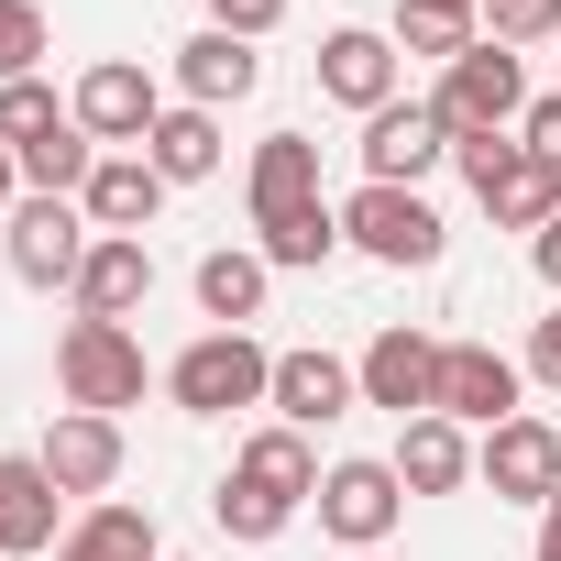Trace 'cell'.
I'll return each mask as SVG.
<instances>
[{
	"mask_svg": "<svg viewBox=\"0 0 561 561\" xmlns=\"http://www.w3.org/2000/svg\"><path fill=\"white\" fill-rule=\"evenodd\" d=\"M342 231H353L375 264H430V253H440V209H430L419 187H375V176H364V198L342 209Z\"/></svg>",
	"mask_w": 561,
	"mask_h": 561,
	"instance_id": "52a82bcc",
	"label": "cell"
},
{
	"mask_svg": "<svg viewBox=\"0 0 561 561\" xmlns=\"http://www.w3.org/2000/svg\"><path fill=\"white\" fill-rule=\"evenodd\" d=\"M198 309H209L220 331H242V320L264 309V253H209V264H198Z\"/></svg>",
	"mask_w": 561,
	"mask_h": 561,
	"instance_id": "d4e9b609",
	"label": "cell"
},
{
	"mask_svg": "<svg viewBox=\"0 0 561 561\" xmlns=\"http://www.w3.org/2000/svg\"><path fill=\"white\" fill-rule=\"evenodd\" d=\"M430 111L451 122V144H462V133H506V122L528 111V89H517V56H506V45H473V56H451V89H440Z\"/></svg>",
	"mask_w": 561,
	"mask_h": 561,
	"instance_id": "5b68a950",
	"label": "cell"
},
{
	"mask_svg": "<svg viewBox=\"0 0 561 561\" xmlns=\"http://www.w3.org/2000/svg\"><path fill=\"white\" fill-rule=\"evenodd\" d=\"M45 133H67V122H56V89L12 78V89H0V144H45Z\"/></svg>",
	"mask_w": 561,
	"mask_h": 561,
	"instance_id": "f1b7e54d",
	"label": "cell"
},
{
	"mask_svg": "<svg viewBox=\"0 0 561 561\" xmlns=\"http://www.w3.org/2000/svg\"><path fill=\"white\" fill-rule=\"evenodd\" d=\"M165 386H176V408H187V419H231V408L275 397V364H264L242 331H209V342H187V353H176V375H165Z\"/></svg>",
	"mask_w": 561,
	"mask_h": 561,
	"instance_id": "277c9868",
	"label": "cell"
},
{
	"mask_svg": "<svg viewBox=\"0 0 561 561\" xmlns=\"http://www.w3.org/2000/svg\"><path fill=\"white\" fill-rule=\"evenodd\" d=\"M353 561H375V550H353Z\"/></svg>",
	"mask_w": 561,
	"mask_h": 561,
	"instance_id": "f35d334b",
	"label": "cell"
},
{
	"mask_svg": "<svg viewBox=\"0 0 561 561\" xmlns=\"http://www.w3.org/2000/svg\"><path fill=\"white\" fill-rule=\"evenodd\" d=\"M484 23H495V45L517 56V45H539V34H561V0H484Z\"/></svg>",
	"mask_w": 561,
	"mask_h": 561,
	"instance_id": "4dcf8cb0",
	"label": "cell"
},
{
	"mask_svg": "<svg viewBox=\"0 0 561 561\" xmlns=\"http://www.w3.org/2000/svg\"><path fill=\"white\" fill-rule=\"evenodd\" d=\"M451 154H462L473 198H484L506 231H550V220H561V165H539L528 144H506V133H462Z\"/></svg>",
	"mask_w": 561,
	"mask_h": 561,
	"instance_id": "7a4b0ae2",
	"label": "cell"
},
{
	"mask_svg": "<svg viewBox=\"0 0 561 561\" xmlns=\"http://www.w3.org/2000/svg\"><path fill=\"white\" fill-rule=\"evenodd\" d=\"M462 473H473L462 430H451V419H408V440H397V484H408V495H451Z\"/></svg>",
	"mask_w": 561,
	"mask_h": 561,
	"instance_id": "7402d4cb",
	"label": "cell"
},
{
	"mask_svg": "<svg viewBox=\"0 0 561 561\" xmlns=\"http://www.w3.org/2000/svg\"><path fill=\"white\" fill-rule=\"evenodd\" d=\"M397 45L408 56H473V12L462 0H397Z\"/></svg>",
	"mask_w": 561,
	"mask_h": 561,
	"instance_id": "484cf974",
	"label": "cell"
},
{
	"mask_svg": "<svg viewBox=\"0 0 561 561\" xmlns=\"http://www.w3.org/2000/svg\"><path fill=\"white\" fill-rule=\"evenodd\" d=\"M144 154H154V176H165V187H187V176H209V165H220V122H209V111H165V122L144 133Z\"/></svg>",
	"mask_w": 561,
	"mask_h": 561,
	"instance_id": "603a6c76",
	"label": "cell"
},
{
	"mask_svg": "<svg viewBox=\"0 0 561 561\" xmlns=\"http://www.w3.org/2000/svg\"><path fill=\"white\" fill-rule=\"evenodd\" d=\"M287 209H320V144L309 133H275L253 154V220H287Z\"/></svg>",
	"mask_w": 561,
	"mask_h": 561,
	"instance_id": "d6986e66",
	"label": "cell"
},
{
	"mask_svg": "<svg viewBox=\"0 0 561 561\" xmlns=\"http://www.w3.org/2000/svg\"><path fill=\"white\" fill-rule=\"evenodd\" d=\"M353 364H331V353H275V408H287V430H320V419H342L353 408Z\"/></svg>",
	"mask_w": 561,
	"mask_h": 561,
	"instance_id": "ac0fdd59",
	"label": "cell"
},
{
	"mask_svg": "<svg viewBox=\"0 0 561 561\" xmlns=\"http://www.w3.org/2000/svg\"><path fill=\"white\" fill-rule=\"evenodd\" d=\"M154 198H165L154 154H100V176H89V220H100V231H144Z\"/></svg>",
	"mask_w": 561,
	"mask_h": 561,
	"instance_id": "44dd1931",
	"label": "cell"
},
{
	"mask_svg": "<svg viewBox=\"0 0 561 561\" xmlns=\"http://www.w3.org/2000/svg\"><path fill=\"white\" fill-rule=\"evenodd\" d=\"M12 176H23V165H12V154H0V209H12Z\"/></svg>",
	"mask_w": 561,
	"mask_h": 561,
	"instance_id": "8d00e7d4",
	"label": "cell"
},
{
	"mask_svg": "<svg viewBox=\"0 0 561 561\" xmlns=\"http://www.w3.org/2000/svg\"><path fill=\"white\" fill-rule=\"evenodd\" d=\"M298 495H320L309 440H298V430H264V440L231 462V484H220V528H231V539H275V528L298 517Z\"/></svg>",
	"mask_w": 561,
	"mask_h": 561,
	"instance_id": "6da1fadb",
	"label": "cell"
},
{
	"mask_svg": "<svg viewBox=\"0 0 561 561\" xmlns=\"http://www.w3.org/2000/svg\"><path fill=\"white\" fill-rule=\"evenodd\" d=\"M34 56H45V12L34 0H0V89L34 78Z\"/></svg>",
	"mask_w": 561,
	"mask_h": 561,
	"instance_id": "f546056e",
	"label": "cell"
},
{
	"mask_svg": "<svg viewBox=\"0 0 561 561\" xmlns=\"http://www.w3.org/2000/svg\"><path fill=\"white\" fill-rule=\"evenodd\" d=\"M342 220L331 209H287V220H264V264H331Z\"/></svg>",
	"mask_w": 561,
	"mask_h": 561,
	"instance_id": "4316f807",
	"label": "cell"
},
{
	"mask_svg": "<svg viewBox=\"0 0 561 561\" xmlns=\"http://www.w3.org/2000/svg\"><path fill=\"white\" fill-rule=\"evenodd\" d=\"M484 484L517 495V506H550V495H561V430H550V419H506V430L484 440Z\"/></svg>",
	"mask_w": 561,
	"mask_h": 561,
	"instance_id": "7c38bea8",
	"label": "cell"
},
{
	"mask_svg": "<svg viewBox=\"0 0 561 561\" xmlns=\"http://www.w3.org/2000/svg\"><path fill=\"white\" fill-rule=\"evenodd\" d=\"M56 386H67L89 419H111V408L144 397V342H133L122 320H78V331L56 342Z\"/></svg>",
	"mask_w": 561,
	"mask_h": 561,
	"instance_id": "3957f363",
	"label": "cell"
},
{
	"mask_svg": "<svg viewBox=\"0 0 561 561\" xmlns=\"http://www.w3.org/2000/svg\"><path fill=\"white\" fill-rule=\"evenodd\" d=\"M440 154H451V122H440L430 100H386V111L364 122V176H375V187H419Z\"/></svg>",
	"mask_w": 561,
	"mask_h": 561,
	"instance_id": "8992f818",
	"label": "cell"
},
{
	"mask_svg": "<svg viewBox=\"0 0 561 561\" xmlns=\"http://www.w3.org/2000/svg\"><path fill=\"white\" fill-rule=\"evenodd\" d=\"M320 89H331L342 111H364V122H375V111L397 100V45H386V34H364V23H353V34H331V45H320Z\"/></svg>",
	"mask_w": 561,
	"mask_h": 561,
	"instance_id": "9a60e30c",
	"label": "cell"
},
{
	"mask_svg": "<svg viewBox=\"0 0 561 561\" xmlns=\"http://www.w3.org/2000/svg\"><path fill=\"white\" fill-rule=\"evenodd\" d=\"M528 375H550V386H561V309L539 320V342H528Z\"/></svg>",
	"mask_w": 561,
	"mask_h": 561,
	"instance_id": "836d02e7",
	"label": "cell"
},
{
	"mask_svg": "<svg viewBox=\"0 0 561 561\" xmlns=\"http://www.w3.org/2000/svg\"><path fill=\"white\" fill-rule=\"evenodd\" d=\"M539 275H550V287H561V220L539 231Z\"/></svg>",
	"mask_w": 561,
	"mask_h": 561,
	"instance_id": "e575fe53",
	"label": "cell"
},
{
	"mask_svg": "<svg viewBox=\"0 0 561 561\" xmlns=\"http://www.w3.org/2000/svg\"><path fill=\"white\" fill-rule=\"evenodd\" d=\"M23 176H34L45 198H67V187H89V176H100V154H89L78 133H45V144H23Z\"/></svg>",
	"mask_w": 561,
	"mask_h": 561,
	"instance_id": "83f0119b",
	"label": "cell"
},
{
	"mask_svg": "<svg viewBox=\"0 0 561 561\" xmlns=\"http://www.w3.org/2000/svg\"><path fill=\"white\" fill-rule=\"evenodd\" d=\"M56 561H154V517H144V506H100V517L67 528Z\"/></svg>",
	"mask_w": 561,
	"mask_h": 561,
	"instance_id": "cb8c5ba5",
	"label": "cell"
},
{
	"mask_svg": "<svg viewBox=\"0 0 561 561\" xmlns=\"http://www.w3.org/2000/svg\"><path fill=\"white\" fill-rule=\"evenodd\" d=\"M430 397H440V342H419V331H375V353H364V408L430 419Z\"/></svg>",
	"mask_w": 561,
	"mask_h": 561,
	"instance_id": "8fae6325",
	"label": "cell"
},
{
	"mask_svg": "<svg viewBox=\"0 0 561 561\" xmlns=\"http://www.w3.org/2000/svg\"><path fill=\"white\" fill-rule=\"evenodd\" d=\"M12 264L34 275V287H78V264H89V220L67 198H23L12 209Z\"/></svg>",
	"mask_w": 561,
	"mask_h": 561,
	"instance_id": "30bf717a",
	"label": "cell"
},
{
	"mask_svg": "<svg viewBox=\"0 0 561 561\" xmlns=\"http://www.w3.org/2000/svg\"><path fill=\"white\" fill-rule=\"evenodd\" d=\"M462 12H484V0H462Z\"/></svg>",
	"mask_w": 561,
	"mask_h": 561,
	"instance_id": "74e56055",
	"label": "cell"
},
{
	"mask_svg": "<svg viewBox=\"0 0 561 561\" xmlns=\"http://www.w3.org/2000/svg\"><path fill=\"white\" fill-rule=\"evenodd\" d=\"M154 122H165V111H154V78H144V67L111 56V67L78 78V133H100V144H144Z\"/></svg>",
	"mask_w": 561,
	"mask_h": 561,
	"instance_id": "4fadbf2b",
	"label": "cell"
},
{
	"mask_svg": "<svg viewBox=\"0 0 561 561\" xmlns=\"http://www.w3.org/2000/svg\"><path fill=\"white\" fill-rule=\"evenodd\" d=\"M430 419H484V430H506V419H517V364L484 353V342H440V397H430Z\"/></svg>",
	"mask_w": 561,
	"mask_h": 561,
	"instance_id": "9c48e42d",
	"label": "cell"
},
{
	"mask_svg": "<svg viewBox=\"0 0 561 561\" xmlns=\"http://www.w3.org/2000/svg\"><path fill=\"white\" fill-rule=\"evenodd\" d=\"M176 78H187V111H220V100H242L264 67H253V45H242V34H220V23H209V34L176 56Z\"/></svg>",
	"mask_w": 561,
	"mask_h": 561,
	"instance_id": "ffe728a7",
	"label": "cell"
},
{
	"mask_svg": "<svg viewBox=\"0 0 561 561\" xmlns=\"http://www.w3.org/2000/svg\"><path fill=\"white\" fill-rule=\"evenodd\" d=\"M539 561H561V495H550V528H539Z\"/></svg>",
	"mask_w": 561,
	"mask_h": 561,
	"instance_id": "d590c367",
	"label": "cell"
},
{
	"mask_svg": "<svg viewBox=\"0 0 561 561\" xmlns=\"http://www.w3.org/2000/svg\"><path fill=\"white\" fill-rule=\"evenodd\" d=\"M397 506H408L397 462H331V473H320V528L353 539V550H375V539L397 528Z\"/></svg>",
	"mask_w": 561,
	"mask_h": 561,
	"instance_id": "ba28073f",
	"label": "cell"
},
{
	"mask_svg": "<svg viewBox=\"0 0 561 561\" xmlns=\"http://www.w3.org/2000/svg\"><path fill=\"white\" fill-rule=\"evenodd\" d=\"M56 473L34 451H0V550H56Z\"/></svg>",
	"mask_w": 561,
	"mask_h": 561,
	"instance_id": "2e32d148",
	"label": "cell"
},
{
	"mask_svg": "<svg viewBox=\"0 0 561 561\" xmlns=\"http://www.w3.org/2000/svg\"><path fill=\"white\" fill-rule=\"evenodd\" d=\"M528 154L561 165V100H528Z\"/></svg>",
	"mask_w": 561,
	"mask_h": 561,
	"instance_id": "d6a6232c",
	"label": "cell"
},
{
	"mask_svg": "<svg viewBox=\"0 0 561 561\" xmlns=\"http://www.w3.org/2000/svg\"><path fill=\"white\" fill-rule=\"evenodd\" d=\"M144 287H154V253H144L133 231H100L89 264H78V320H133Z\"/></svg>",
	"mask_w": 561,
	"mask_h": 561,
	"instance_id": "5bb4252c",
	"label": "cell"
},
{
	"mask_svg": "<svg viewBox=\"0 0 561 561\" xmlns=\"http://www.w3.org/2000/svg\"><path fill=\"white\" fill-rule=\"evenodd\" d=\"M275 12H287V0H209V23H220V34H242V45H253V34H275Z\"/></svg>",
	"mask_w": 561,
	"mask_h": 561,
	"instance_id": "1f68e13d",
	"label": "cell"
},
{
	"mask_svg": "<svg viewBox=\"0 0 561 561\" xmlns=\"http://www.w3.org/2000/svg\"><path fill=\"white\" fill-rule=\"evenodd\" d=\"M34 462H45V473H56L67 495H100V484L122 473V430L78 408V419H56V430H45V451H34Z\"/></svg>",
	"mask_w": 561,
	"mask_h": 561,
	"instance_id": "e0dca14e",
	"label": "cell"
}]
</instances>
